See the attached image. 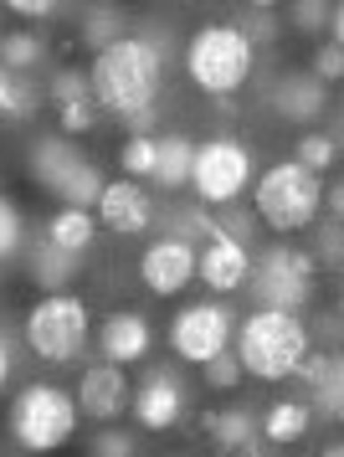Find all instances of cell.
<instances>
[{
    "label": "cell",
    "mask_w": 344,
    "mask_h": 457,
    "mask_svg": "<svg viewBox=\"0 0 344 457\" xmlns=\"http://www.w3.org/2000/svg\"><path fill=\"white\" fill-rule=\"evenodd\" d=\"M139 283L155 298H175L196 283V247L185 237H155L139 252Z\"/></svg>",
    "instance_id": "cell-14"
},
{
    "label": "cell",
    "mask_w": 344,
    "mask_h": 457,
    "mask_svg": "<svg viewBox=\"0 0 344 457\" xmlns=\"http://www.w3.org/2000/svg\"><path fill=\"white\" fill-rule=\"evenodd\" d=\"M88 457H139V442L119 427H103L98 436H88Z\"/></svg>",
    "instance_id": "cell-31"
},
{
    "label": "cell",
    "mask_w": 344,
    "mask_h": 457,
    "mask_svg": "<svg viewBox=\"0 0 344 457\" xmlns=\"http://www.w3.org/2000/svg\"><path fill=\"white\" fill-rule=\"evenodd\" d=\"M119 165L129 180H149V170H155V134H129L119 145Z\"/></svg>",
    "instance_id": "cell-29"
},
{
    "label": "cell",
    "mask_w": 344,
    "mask_h": 457,
    "mask_svg": "<svg viewBox=\"0 0 344 457\" xmlns=\"http://www.w3.org/2000/svg\"><path fill=\"white\" fill-rule=\"evenodd\" d=\"M201 375H206V386H211V391H237V386H242V365H237V354H231V350H222L216 360H206Z\"/></svg>",
    "instance_id": "cell-32"
},
{
    "label": "cell",
    "mask_w": 344,
    "mask_h": 457,
    "mask_svg": "<svg viewBox=\"0 0 344 457\" xmlns=\"http://www.w3.org/2000/svg\"><path fill=\"white\" fill-rule=\"evenodd\" d=\"M242 457H257V453H242Z\"/></svg>",
    "instance_id": "cell-43"
},
{
    "label": "cell",
    "mask_w": 344,
    "mask_h": 457,
    "mask_svg": "<svg viewBox=\"0 0 344 457\" xmlns=\"http://www.w3.org/2000/svg\"><path fill=\"white\" fill-rule=\"evenodd\" d=\"M78 272H82V257L52 247L46 237H37V242L26 247V278H31L41 293H67L78 283Z\"/></svg>",
    "instance_id": "cell-20"
},
{
    "label": "cell",
    "mask_w": 344,
    "mask_h": 457,
    "mask_svg": "<svg viewBox=\"0 0 344 457\" xmlns=\"http://www.w3.org/2000/svg\"><path fill=\"white\" fill-rule=\"evenodd\" d=\"M252 216L263 221L267 231H308L319 221V206H324V180L304 170L298 160H278L267 165L257 180H252Z\"/></svg>",
    "instance_id": "cell-4"
},
{
    "label": "cell",
    "mask_w": 344,
    "mask_h": 457,
    "mask_svg": "<svg viewBox=\"0 0 344 457\" xmlns=\"http://www.w3.org/2000/svg\"><path fill=\"white\" fill-rule=\"evenodd\" d=\"M155 119H160V108H139L134 119H123V129L129 134H155Z\"/></svg>",
    "instance_id": "cell-38"
},
{
    "label": "cell",
    "mask_w": 344,
    "mask_h": 457,
    "mask_svg": "<svg viewBox=\"0 0 344 457\" xmlns=\"http://www.w3.org/2000/svg\"><path fill=\"white\" fill-rule=\"evenodd\" d=\"M319 457H344V447H340V442H329V447H324Z\"/></svg>",
    "instance_id": "cell-41"
},
{
    "label": "cell",
    "mask_w": 344,
    "mask_h": 457,
    "mask_svg": "<svg viewBox=\"0 0 344 457\" xmlns=\"http://www.w3.org/2000/svg\"><path fill=\"white\" fill-rule=\"evenodd\" d=\"M308 350H314L308 324L298 313H283V309H257L231 329V354H237L242 375L267 380V386L293 380V370H298V360Z\"/></svg>",
    "instance_id": "cell-2"
},
{
    "label": "cell",
    "mask_w": 344,
    "mask_h": 457,
    "mask_svg": "<svg viewBox=\"0 0 344 457\" xmlns=\"http://www.w3.org/2000/svg\"><path fill=\"white\" fill-rule=\"evenodd\" d=\"M308 78H319V83H340L344 78V46L340 42H324L319 52H314V67H308Z\"/></svg>",
    "instance_id": "cell-34"
},
{
    "label": "cell",
    "mask_w": 344,
    "mask_h": 457,
    "mask_svg": "<svg viewBox=\"0 0 344 457\" xmlns=\"http://www.w3.org/2000/svg\"><path fill=\"white\" fill-rule=\"evenodd\" d=\"M5 427H11L21 453H57L78 432V401H72V391H62L52 380H31L11 395Z\"/></svg>",
    "instance_id": "cell-6"
},
{
    "label": "cell",
    "mask_w": 344,
    "mask_h": 457,
    "mask_svg": "<svg viewBox=\"0 0 344 457\" xmlns=\"http://www.w3.org/2000/svg\"><path fill=\"white\" fill-rule=\"evenodd\" d=\"M293 160L304 170H314L319 180H324V170H334V160H340V145H334V134H319V129H308L304 139L293 145Z\"/></svg>",
    "instance_id": "cell-27"
},
{
    "label": "cell",
    "mask_w": 344,
    "mask_h": 457,
    "mask_svg": "<svg viewBox=\"0 0 344 457\" xmlns=\"http://www.w3.org/2000/svg\"><path fill=\"white\" fill-rule=\"evenodd\" d=\"M185 406H190V391H185V380L170 365H149L144 380L134 386L129 395V411L139 421L144 432H170V427H180Z\"/></svg>",
    "instance_id": "cell-11"
},
{
    "label": "cell",
    "mask_w": 344,
    "mask_h": 457,
    "mask_svg": "<svg viewBox=\"0 0 344 457\" xmlns=\"http://www.w3.org/2000/svg\"><path fill=\"white\" fill-rule=\"evenodd\" d=\"M11 370H16V354H11V345L0 339V391L11 386Z\"/></svg>",
    "instance_id": "cell-40"
},
{
    "label": "cell",
    "mask_w": 344,
    "mask_h": 457,
    "mask_svg": "<svg viewBox=\"0 0 344 457\" xmlns=\"http://www.w3.org/2000/svg\"><path fill=\"white\" fill-rule=\"evenodd\" d=\"M123 37V16L113 5H93L88 16H82V46L88 52H103V46H113Z\"/></svg>",
    "instance_id": "cell-26"
},
{
    "label": "cell",
    "mask_w": 344,
    "mask_h": 457,
    "mask_svg": "<svg viewBox=\"0 0 344 457\" xmlns=\"http://www.w3.org/2000/svg\"><path fill=\"white\" fill-rule=\"evenodd\" d=\"M308 427H314V406H308L304 395H278V401L263 411V421H257L263 442H273V447H293V442H304Z\"/></svg>",
    "instance_id": "cell-21"
},
{
    "label": "cell",
    "mask_w": 344,
    "mask_h": 457,
    "mask_svg": "<svg viewBox=\"0 0 344 457\" xmlns=\"http://www.w3.org/2000/svg\"><path fill=\"white\" fill-rule=\"evenodd\" d=\"M324 16H329V0H293V31L314 37L324 26Z\"/></svg>",
    "instance_id": "cell-35"
},
{
    "label": "cell",
    "mask_w": 344,
    "mask_h": 457,
    "mask_svg": "<svg viewBox=\"0 0 344 457\" xmlns=\"http://www.w3.org/2000/svg\"><path fill=\"white\" fill-rule=\"evenodd\" d=\"M190 160H196V139H185V134H155V170H149V180L160 190H185Z\"/></svg>",
    "instance_id": "cell-23"
},
{
    "label": "cell",
    "mask_w": 344,
    "mask_h": 457,
    "mask_svg": "<svg viewBox=\"0 0 344 457\" xmlns=\"http://www.w3.org/2000/svg\"><path fill=\"white\" fill-rule=\"evenodd\" d=\"M98 231H113V237H144L155 227V195L144 190V180H103L98 190Z\"/></svg>",
    "instance_id": "cell-13"
},
{
    "label": "cell",
    "mask_w": 344,
    "mask_h": 457,
    "mask_svg": "<svg viewBox=\"0 0 344 457\" xmlns=\"http://www.w3.org/2000/svg\"><path fill=\"white\" fill-rule=\"evenodd\" d=\"M293 380H304V391L314 395V401H308L314 411H324L329 421L344 416V365H340V354H324V350L314 354L308 350L304 360H298Z\"/></svg>",
    "instance_id": "cell-17"
},
{
    "label": "cell",
    "mask_w": 344,
    "mask_h": 457,
    "mask_svg": "<svg viewBox=\"0 0 344 457\" xmlns=\"http://www.w3.org/2000/svg\"><path fill=\"white\" fill-rule=\"evenodd\" d=\"M319 262L308 252L288 247V242H273L263 257H252V272H247L242 288L257 298V309H283V313H304L314 303V278H319Z\"/></svg>",
    "instance_id": "cell-9"
},
{
    "label": "cell",
    "mask_w": 344,
    "mask_h": 457,
    "mask_svg": "<svg viewBox=\"0 0 344 457\" xmlns=\"http://www.w3.org/2000/svg\"><path fill=\"white\" fill-rule=\"evenodd\" d=\"M273 108L288 124H319L324 119V83L308 72H283V83L273 87Z\"/></svg>",
    "instance_id": "cell-19"
},
{
    "label": "cell",
    "mask_w": 344,
    "mask_h": 457,
    "mask_svg": "<svg viewBox=\"0 0 344 457\" xmlns=\"http://www.w3.org/2000/svg\"><path fill=\"white\" fill-rule=\"evenodd\" d=\"M252 175H257V154L247 139L237 134H216V139H206L196 145V160H190V195L201 201V206H237L242 201V190L252 186Z\"/></svg>",
    "instance_id": "cell-8"
},
{
    "label": "cell",
    "mask_w": 344,
    "mask_h": 457,
    "mask_svg": "<svg viewBox=\"0 0 344 457\" xmlns=\"http://www.w3.org/2000/svg\"><path fill=\"white\" fill-rule=\"evenodd\" d=\"M257 72V46L237 21H211L185 42V78L211 98H237Z\"/></svg>",
    "instance_id": "cell-3"
},
{
    "label": "cell",
    "mask_w": 344,
    "mask_h": 457,
    "mask_svg": "<svg viewBox=\"0 0 344 457\" xmlns=\"http://www.w3.org/2000/svg\"><path fill=\"white\" fill-rule=\"evenodd\" d=\"M21 247H26V216H21V206L0 190V262H11Z\"/></svg>",
    "instance_id": "cell-30"
},
{
    "label": "cell",
    "mask_w": 344,
    "mask_h": 457,
    "mask_svg": "<svg viewBox=\"0 0 344 457\" xmlns=\"http://www.w3.org/2000/svg\"><path fill=\"white\" fill-rule=\"evenodd\" d=\"M52 247L72 252V257H88L93 252V242H98V216L82 206H57V216L46 221V231H41Z\"/></svg>",
    "instance_id": "cell-22"
},
{
    "label": "cell",
    "mask_w": 344,
    "mask_h": 457,
    "mask_svg": "<svg viewBox=\"0 0 344 457\" xmlns=\"http://www.w3.org/2000/svg\"><path fill=\"white\" fill-rule=\"evenodd\" d=\"M319 252H324L329 262H340V227H324V231H319Z\"/></svg>",
    "instance_id": "cell-39"
},
{
    "label": "cell",
    "mask_w": 344,
    "mask_h": 457,
    "mask_svg": "<svg viewBox=\"0 0 344 457\" xmlns=\"http://www.w3.org/2000/svg\"><path fill=\"white\" fill-rule=\"evenodd\" d=\"M237 26L247 31V42H252V46H267L273 37H278V31H273V11H252V16L237 21Z\"/></svg>",
    "instance_id": "cell-37"
},
{
    "label": "cell",
    "mask_w": 344,
    "mask_h": 457,
    "mask_svg": "<svg viewBox=\"0 0 344 457\" xmlns=\"http://www.w3.org/2000/svg\"><path fill=\"white\" fill-rule=\"evenodd\" d=\"M201 231H206V247L196 252V278L211 293H237L247 283V272H252V252L242 247V237L222 231L206 216H201Z\"/></svg>",
    "instance_id": "cell-12"
},
{
    "label": "cell",
    "mask_w": 344,
    "mask_h": 457,
    "mask_svg": "<svg viewBox=\"0 0 344 457\" xmlns=\"http://www.w3.org/2000/svg\"><path fill=\"white\" fill-rule=\"evenodd\" d=\"M37 98H41V87L26 83V72L0 67V124H26L37 113Z\"/></svg>",
    "instance_id": "cell-24"
},
{
    "label": "cell",
    "mask_w": 344,
    "mask_h": 457,
    "mask_svg": "<svg viewBox=\"0 0 344 457\" xmlns=\"http://www.w3.org/2000/svg\"><path fill=\"white\" fill-rule=\"evenodd\" d=\"M41 57H46V46H41L37 31H5V37H0V67H11V72H31Z\"/></svg>",
    "instance_id": "cell-25"
},
{
    "label": "cell",
    "mask_w": 344,
    "mask_h": 457,
    "mask_svg": "<svg viewBox=\"0 0 344 457\" xmlns=\"http://www.w3.org/2000/svg\"><path fill=\"white\" fill-rule=\"evenodd\" d=\"M5 11H16L21 21H46V16H57L62 0H0Z\"/></svg>",
    "instance_id": "cell-36"
},
{
    "label": "cell",
    "mask_w": 344,
    "mask_h": 457,
    "mask_svg": "<svg viewBox=\"0 0 344 457\" xmlns=\"http://www.w3.org/2000/svg\"><path fill=\"white\" fill-rule=\"evenodd\" d=\"M88 93L113 119H134L139 108H155V98H160V42L123 31L113 46L93 52Z\"/></svg>",
    "instance_id": "cell-1"
},
{
    "label": "cell",
    "mask_w": 344,
    "mask_h": 457,
    "mask_svg": "<svg viewBox=\"0 0 344 457\" xmlns=\"http://www.w3.org/2000/svg\"><path fill=\"white\" fill-rule=\"evenodd\" d=\"M98 113H103V108L93 104V98L57 104V134H62V139H82V134H93V129H98Z\"/></svg>",
    "instance_id": "cell-28"
},
{
    "label": "cell",
    "mask_w": 344,
    "mask_h": 457,
    "mask_svg": "<svg viewBox=\"0 0 344 457\" xmlns=\"http://www.w3.org/2000/svg\"><path fill=\"white\" fill-rule=\"evenodd\" d=\"M52 104H72V98H93L88 93V72L82 67H57V78H52Z\"/></svg>",
    "instance_id": "cell-33"
},
{
    "label": "cell",
    "mask_w": 344,
    "mask_h": 457,
    "mask_svg": "<svg viewBox=\"0 0 344 457\" xmlns=\"http://www.w3.org/2000/svg\"><path fill=\"white\" fill-rule=\"evenodd\" d=\"M155 350V324L139 309H113L98 324V354L108 365H139Z\"/></svg>",
    "instance_id": "cell-16"
},
{
    "label": "cell",
    "mask_w": 344,
    "mask_h": 457,
    "mask_svg": "<svg viewBox=\"0 0 344 457\" xmlns=\"http://www.w3.org/2000/svg\"><path fill=\"white\" fill-rule=\"evenodd\" d=\"M26 175H31L46 195H57L62 206H82V211L98 206L103 170L78 149V139L41 134L37 145H31V154H26Z\"/></svg>",
    "instance_id": "cell-7"
},
{
    "label": "cell",
    "mask_w": 344,
    "mask_h": 457,
    "mask_svg": "<svg viewBox=\"0 0 344 457\" xmlns=\"http://www.w3.org/2000/svg\"><path fill=\"white\" fill-rule=\"evenodd\" d=\"M26 350L46 360V365H78V354L88 350V339H93V309H88V298L78 293H41L37 303L26 309Z\"/></svg>",
    "instance_id": "cell-5"
},
{
    "label": "cell",
    "mask_w": 344,
    "mask_h": 457,
    "mask_svg": "<svg viewBox=\"0 0 344 457\" xmlns=\"http://www.w3.org/2000/svg\"><path fill=\"white\" fill-rule=\"evenodd\" d=\"M129 395H134V386H129V375H123V365H108V360H98V365H88L78 380V416H88V421H98V427H108V421H119L123 411H129Z\"/></svg>",
    "instance_id": "cell-15"
},
{
    "label": "cell",
    "mask_w": 344,
    "mask_h": 457,
    "mask_svg": "<svg viewBox=\"0 0 344 457\" xmlns=\"http://www.w3.org/2000/svg\"><path fill=\"white\" fill-rule=\"evenodd\" d=\"M273 5H278V0H252V11H273Z\"/></svg>",
    "instance_id": "cell-42"
},
{
    "label": "cell",
    "mask_w": 344,
    "mask_h": 457,
    "mask_svg": "<svg viewBox=\"0 0 344 457\" xmlns=\"http://www.w3.org/2000/svg\"><path fill=\"white\" fill-rule=\"evenodd\" d=\"M201 427L211 432V447L226 457H242V453H257V442H263V432H257V416H252V406H226V411H206Z\"/></svg>",
    "instance_id": "cell-18"
},
{
    "label": "cell",
    "mask_w": 344,
    "mask_h": 457,
    "mask_svg": "<svg viewBox=\"0 0 344 457\" xmlns=\"http://www.w3.org/2000/svg\"><path fill=\"white\" fill-rule=\"evenodd\" d=\"M231 329H237L231 309L216 303V298H201V303H185L170 319V350L180 354L185 365H206L222 350H231Z\"/></svg>",
    "instance_id": "cell-10"
}]
</instances>
